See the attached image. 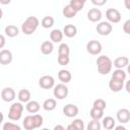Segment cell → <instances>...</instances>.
Here are the masks:
<instances>
[{
	"mask_svg": "<svg viewBox=\"0 0 130 130\" xmlns=\"http://www.w3.org/2000/svg\"><path fill=\"white\" fill-rule=\"evenodd\" d=\"M95 62H96V65H98L99 73H101L102 75H107L108 73L111 72L112 67H113V62L108 56L102 55V56L98 57Z\"/></svg>",
	"mask_w": 130,
	"mask_h": 130,
	"instance_id": "6da1fadb",
	"label": "cell"
},
{
	"mask_svg": "<svg viewBox=\"0 0 130 130\" xmlns=\"http://www.w3.org/2000/svg\"><path fill=\"white\" fill-rule=\"evenodd\" d=\"M39 24H40V21L36 16H28L24 20V22L21 24V30L24 35H27V36L32 35L38 28Z\"/></svg>",
	"mask_w": 130,
	"mask_h": 130,
	"instance_id": "7a4b0ae2",
	"label": "cell"
},
{
	"mask_svg": "<svg viewBox=\"0 0 130 130\" xmlns=\"http://www.w3.org/2000/svg\"><path fill=\"white\" fill-rule=\"evenodd\" d=\"M23 106L21 103H14L10 106L8 111V118L12 121H18L21 118Z\"/></svg>",
	"mask_w": 130,
	"mask_h": 130,
	"instance_id": "3957f363",
	"label": "cell"
},
{
	"mask_svg": "<svg viewBox=\"0 0 130 130\" xmlns=\"http://www.w3.org/2000/svg\"><path fill=\"white\" fill-rule=\"evenodd\" d=\"M53 94L58 100H64L68 95V87L64 83H59L54 87Z\"/></svg>",
	"mask_w": 130,
	"mask_h": 130,
	"instance_id": "277c9868",
	"label": "cell"
},
{
	"mask_svg": "<svg viewBox=\"0 0 130 130\" xmlns=\"http://www.w3.org/2000/svg\"><path fill=\"white\" fill-rule=\"evenodd\" d=\"M102 44L96 40H91L86 44V51L90 55H99L102 52Z\"/></svg>",
	"mask_w": 130,
	"mask_h": 130,
	"instance_id": "5b68a950",
	"label": "cell"
},
{
	"mask_svg": "<svg viewBox=\"0 0 130 130\" xmlns=\"http://www.w3.org/2000/svg\"><path fill=\"white\" fill-rule=\"evenodd\" d=\"M96 31L99 35L101 36H108L112 32L113 30V26L109 21H101L100 23H98L96 27H95Z\"/></svg>",
	"mask_w": 130,
	"mask_h": 130,
	"instance_id": "8992f818",
	"label": "cell"
},
{
	"mask_svg": "<svg viewBox=\"0 0 130 130\" xmlns=\"http://www.w3.org/2000/svg\"><path fill=\"white\" fill-rule=\"evenodd\" d=\"M39 85L44 89H50L55 85V79L51 75H44L39 79Z\"/></svg>",
	"mask_w": 130,
	"mask_h": 130,
	"instance_id": "52a82bcc",
	"label": "cell"
},
{
	"mask_svg": "<svg viewBox=\"0 0 130 130\" xmlns=\"http://www.w3.org/2000/svg\"><path fill=\"white\" fill-rule=\"evenodd\" d=\"M106 16H107L108 20L113 23H118L121 20V13L119 12V10H117L115 8H109L106 11Z\"/></svg>",
	"mask_w": 130,
	"mask_h": 130,
	"instance_id": "ba28073f",
	"label": "cell"
},
{
	"mask_svg": "<svg viewBox=\"0 0 130 130\" xmlns=\"http://www.w3.org/2000/svg\"><path fill=\"white\" fill-rule=\"evenodd\" d=\"M78 107L73 104H68L63 108V114L68 118H73L78 115Z\"/></svg>",
	"mask_w": 130,
	"mask_h": 130,
	"instance_id": "9c48e42d",
	"label": "cell"
},
{
	"mask_svg": "<svg viewBox=\"0 0 130 130\" xmlns=\"http://www.w3.org/2000/svg\"><path fill=\"white\" fill-rule=\"evenodd\" d=\"M116 117L121 124H126L130 121V111L128 109H120L117 112Z\"/></svg>",
	"mask_w": 130,
	"mask_h": 130,
	"instance_id": "30bf717a",
	"label": "cell"
},
{
	"mask_svg": "<svg viewBox=\"0 0 130 130\" xmlns=\"http://www.w3.org/2000/svg\"><path fill=\"white\" fill-rule=\"evenodd\" d=\"M1 99L4 102H12L15 99V91L11 87H5L1 91Z\"/></svg>",
	"mask_w": 130,
	"mask_h": 130,
	"instance_id": "8fae6325",
	"label": "cell"
},
{
	"mask_svg": "<svg viewBox=\"0 0 130 130\" xmlns=\"http://www.w3.org/2000/svg\"><path fill=\"white\" fill-rule=\"evenodd\" d=\"M87 18L91 22L100 21L101 18H102V11L99 8H91L87 12Z\"/></svg>",
	"mask_w": 130,
	"mask_h": 130,
	"instance_id": "7c38bea8",
	"label": "cell"
},
{
	"mask_svg": "<svg viewBox=\"0 0 130 130\" xmlns=\"http://www.w3.org/2000/svg\"><path fill=\"white\" fill-rule=\"evenodd\" d=\"M12 61V53L9 50H1L0 52V63L2 65H7L9 63H11Z\"/></svg>",
	"mask_w": 130,
	"mask_h": 130,
	"instance_id": "4fadbf2b",
	"label": "cell"
},
{
	"mask_svg": "<svg viewBox=\"0 0 130 130\" xmlns=\"http://www.w3.org/2000/svg\"><path fill=\"white\" fill-rule=\"evenodd\" d=\"M58 78L59 80L62 82V83H68L70 82L71 78H72V75L70 73V71L66 70V69H61L59 72H58Z\"/></svg>",
	"mask_w": 130,
	"mask_h": 130,
	"instance_id": "5bb4252c",
	"label": "cell"
},
{
	"mask_svg": "<svg viewBox=\"0 0 130 130\" xmlns=\"http://www.w3.org/2000/svg\"><path fill=\"white\" fill-rule=\"evenodd\" d=\"M124 86V82L122 81H119L117 79H114V78H111L110 81H109V87L112 91L114 92H119Z\"/></svg>",
	"mask_w": 130,
	"mask_h": 130,
	"instance_id": "9a60e30c",
	"label": "cell"
},
{
	"mask_svg": "<svg viewBox=\"0 0 130 130\" xmlns=\"http://www.w3.org/2000/svg\"><path fill=\"white\" fill-rule=\"evenodd\" d=\"M117 69H122L124 68L125 66H128L129 65V59L125 56H121V57H118L115 59L114 61V64H113Z\"/></svg>",
	"mask_w": 130,
	"mask_h": 130,
	"instance_id": "2e32d148",
	"label": "cell"
},
{
	"mask_svg": "<svg viewBox=\"0 0 130 130\" xmlns=\"http://www.w3.org/2000/svg\"><path fill=\"white\" fill-rule=\"evenodd\" d=\"M63 34L67 38H73L77 34V27L75 25H73V24H67L63 28Z\"/></svg>",
	"mask_w": 130,
	"mask_h": 130,
	"instance_id": "e0dca14e",
	"label": "cell"
},
{
	"mask_svg": "<svg viewBox=\"0 0 130 130\" xmlns=\"http://www.w3.org/2000/svg\"><path fill=\"white\" fill-rule=\"evenodd\" d=\"M17 98H18L20 103H28L30 101V92H29L28 89L22 88V89L19 90V92L17 94Z\"/></svg>",
	"mask_w": 130,
	"mask_h": 130,
	"instance_id": "ac0fdd59",
	"label": "cell"
},
{
	"mask_svg": "<svg viewBox=\"0 0 130 130\" xmlns=\"http://www.w3.org/2000/svg\"><path fill=\"white\" fill-rule=\"evenodd\" d=\"M53 49H54L53 43L50 41H45L41 45V52L44 55H50L53 52Z\"/></svg>",
	"mask_w": 130,
	"mask_h": 130,
	"instance_id": "d6986e66",
	"label": "cell"
},
{
	"mask_svg": "<svg viewBox=\"0 0 130 130\" xmlns=\"http://www.w3.org/2000/svg\"><path fill=\"white\" fill-rule=\"evenodd\" d=\"M62 13H63V16L66 17V18H72L76 15L77 11L71 6V5H65L63 7V10H62Z\"/></svg>",
	"mask_w": 130,
	"mask_h": 130,
	"instance_id": "ffe728a7",
	"label": "cell"
},
{
	"mask_svg": "<svg viewBox=\"0 0 130 130\" xmlns=\"http://www.w3.org/2000/svg\"><path fill=\"white\" fill-rule=\"evenodd\" d=\"M63 31H61L60 29H53L50 32V39L53 43H60L63 39Z\"/></svg>",
	"mask_w": 130,
	"mask_h": 130,
	"instance_id": "44dd1931",
	"label": "cell"
},
{
	"mask_svg": "<svg viewBox=\"0 0 130 130\" xmlns=\"http://www.w3.org/2000/svg\"><path fill=\"white\" fill-rule=\"evenodd\" d=\"M115 120H114V118H112V117H110V116H107V117H105L104 119H103V121H102V125H103V127L106 129V130H112L114 127H115Z\"/></svg>",
	"mask_w": 130,
	"mask_h": 130,
	"instance_id": "7402d4cb",
	"label": "cell"
},
{
	"mask_svg": "<svg viewBox=\"0 0 130 130\" xmlns=\"http://www.w3.org/2000/svg\"><path fill=\"white\" fill-rule=\"evenodd\" d=\"M4 32H5V35L8 36L9 38H14V37H16V36L18 35L19 30H18V28H17L16 25L9 24V25H7V26L5 27Z\"/></svg>",
	"mask_w": 130,
	"mask_h": 130,
	"instance_id": "603a6c76",
	"label": "cell"
},
{
	"mask_svg": "<svg viewBox=\"0 0 130 130\" xmlns=\"http://www.w3.org/2000/svg\"><path fill=\"white\" fill-rule=\"evenodd\" d=\"M25 108H26V111H27L28 113L36 114V113H38L39 110H40V104H39L37 101H29V102L26 104Z\"/></svg>",
	"mask_w": 130,
	"mask_h": 130,
	"instance_id": "cb8c5ba5",
	"label": "cell"
},
{
	"mask_svg": "<svg viewBox=\"0 0 130 130\" xmlns=\"http://www.w3.org/2000/svg\"><path fill=\"white\" fill-rule=\"evenodd\" d=\"M112 78L124 82L125 79H126V72H125L123 69H116V70L112 73Z\"/></svg>",
	"mask_w": 130,
	"mask_h": 130,
	"instance_id": "d4e9b609",
	"label": "cell"
},
{
	"mask_svg": "<svg viewBox=\"0 0 130 130\" xmlns=\"http://www.w3.org/2000/svg\"><path fill=\"white\" fill-rule=\"evenodd\" d=\"M56 106H57V103H56V101H55L54 99H48V100H46V101L44 102V104H43L44 110H45V111H48V112L55 110Z\"/></svg>",
	"mask_w": 130,
	"mask_h": 130,
	"instance_id": "484cf974",
	"label": "cell"
},
{
	"mask_svg": "<svg viewBox=\"0 0 130 130\" xmlns=\"http://www.w3.org/2000/svg\"><path fill=\"white\" fill-rule=\"evenodd\" d=\"M89 114H90V117L92 118V120H98V121H99L100 119L103 118V116H104V111H103V110L95 109V108H91Z\"/></svg>",
	"mask_w": 130,
	"mask_h": 130,
	"instance_id": "4316f807",
	"label": "cell"
},
{
	"mask_svg": "<svg viewBox=\"0 0 130 130\" xmlns=\"http://www.w3.org/2000/svg\"><path fill=\"white\" fill-rule=\"evenodd\" d=\"M22 125H23V127H24L25 130H34V129H36L35 128V125H34V122H32L31 116H26L23 119Z\"/></svg>",
	"mask_w": 130,
	"mask_h": 130,
	"instance_id": "83f0119b",
	"label": "cell"
},
{
	"mask_svg": "<svg viewBox=\"0 0 130 130\" xmlns=\"http://www.w3.org/2000/svg\"><path fill=\"white\" fill-rule=\"evenodd\" d=\"M84 3H85V1H83V0H70L69 5H71L78 12V11H80L83 8Z\"/></svg>",
	"mask_w": 130,
	"mask_h": 130,
	"instance_id": "f1b7e54d",
	"label": "cell"
},
{
	"mask_svg": "<svg viewBox=\"0 0 130 130\" xmlns=\"http://www.w3.org/2000/svg\"><path fill=\"white\" fill-rule=\"evenodd\" d=\"M41 24L44 28H50L53 26L54 24V18L52 16H45L42 21H41Z\"/></svg>",
	"mask_w": 130,
	"mask_h": 130,
	"instance_id": "f546056e",
	"label": "cell"
},
{
	"mask_svg": "<svg viewBox=\"0 0 130 130\" xmlns=\"http://www.w3.org/2000/svg\"><path fill=\"white\" fill-rule=\"evenodd\" d=\"M70 54V49L69 46L65 43L60 44L59 48H58V55H62V56H69Z\"/></svg>",
	"mask_w": 130,
	"mask_h": 130,
	"instance_id": "4dcf8cb0",
	"label": "cell"
},
{
	"mask_svg": "<svg viewBox=\"0 0 130 130\" xmlns=\"http://www.w3.org/2000/svg\"><path fill=\"white\" fill-rule=\"evenodd\" d=\"M102 125L98 120H91L87 126H86V130H101Z\"/></svg>",
	"mask_w": 130,
	"mask_h": 130,
	"instance_id": "1f68e13d",
	"label": "cell"
},
{
	"mask_svg": "<svg viewBox=\"0 0 130 130\" xmlns=\"http://www.w3.org/2000/svg\"><path fill=\"white\" fill-rule=\"evenodd\" d=\"M106 106H107V103L106 101H104L103 99H98L93 102V105H92V108H95V109H99V110H105L106 109Z\"/></svg>",
	"mask_w": 130,
	"mask_h": 130,
	"instance_id": "d6a6232c",
	"label": "cell"
},
{
	"mask_svg": "<svg viewBox=\"0 0 130 130\" xmlns=\"http://www.w3.org/2000/svg\"><path fill=\"white\" fill-rule=\"evenodd\" d=\"M2 130H21V128L17 124L11 122H5L2 126Z\"/></svg>",
	"mask_w": 130,
	"mask_h": 130,
	"instance_id": "836d02e7",
	"label": "cell"
},
{
	"mask_svg": "<svg viewBox=\"0 0 130 130\" xmlns=\"http://www.w3.org/2000/svg\"><path fill=\"white\" fill-rule=\"evenodd\" d=\"M32 118V122H34V125H35V128H39L43 125V117L39 114H35L31 116Z\"/></svg>",
	"mask_w": 130,
	"mask_h": 130,
	"instance_id": "e575fe53",
	"label": "cell"
},
{
	"mask_svg": "<svg viewBox=\"0 0 130 130\" xmlns=\"http://www.w3.org/2000/svg\"><path fill=\"white\" fill-rule=\"evenodd\" d=\"M71 125L76 129V130H84V123L81 119H75L71 123Z\"/></svg>",
	"mask_w": 130,
	"mask_h": 130,
	"instance_id": "d590c367",
	"label": "cell"
},
{
	"mask_svg": "<svg viewBox=\"0 0 130 130\" xmlns=\"http://www.w3.org/2000/svg\"><path fill=\"white\" fill-rule=\"evenodd\" d=\"M58 63L62 66H66L68 65L69 61H70V58L69 56H62V55H58V59H57Z\"/></svg>",
	"mask_w": 130,
	"mask_h": 130,
	"instance_id": "8d00e7d4",
	"label": "cell"
},
{
	"mask_svg": "<svg viewBox=\"0 0 130 130\" xmlns=\"http://www.w3.org/2000/svg\"><path fill=\"white\" fill-rule=\"evenodd\" d=\"M123 30H124L125 34L130 35V19H128V20H126L124 22V24H123Z\"/></svg>",
	"mask_w": 130,
	"mask_h": 130,
	"instance_id": "74e56055",
	"label": "cell"
},
{
	"mask_svg": "<svg viewBox=\"0 0 130 130\" xmlns=\"http://www.w3.org/2000/svg\"><path fill=\"white\" fill-rule=\"evenodd\" d=\"M91 3L94 5H98V6H102L107 3V0H91Z\"/></svg>",
	"mask_w": 130,
	"mask_h": 130,
	"instance_id": "f35d334b",
	"label": "cell"
},
{
	"mask_svg": "<svg viewBox=\"0 0 130 130\" xmlns=\"http://www.w3.org/2000/svg\"><path fill=\"white\" fill-rule=\"evenodd\" d=\"M0 40H1V44H0V48L2 49V48L4 47V45H5V37H4L3 35H1V36H0Z\"/></svg>",
	"mask_w": 130,
	"mask_h": 130,
	"instance_id": "ab89813d",
	"label": "cell"
},
{
	"mask_svg": "<svg viewBox=\"0 0 130 130\" xmlns=\"http://www.w3.org/2000/svg\"><path fill=\"white\" fill-rule=\"evenodd\" d=\"M124 5L128 10H130V0H125L124 1Z\"/></svg>",
	"mask_w": 130,
	"mask_h": 130,
	"instance_id": "60d3db41",
	"label": "cell"
},
{
	"mask_svg": "<svg viewBox=\"0 0 130 130\" xmlns=\"http://www.w3.org/2000/svg\"><path fill=\"white\" fill-rule=\"evenodd\" d=\"M125 88H126V90H127V92H129L130 93V79L126 82V85H125Z\"/></svg>",
	"mask_w": 130,
	"mask_h": 130,
	"instance_id": "b9f144b4",
	"label": "cell"
},
{
	"mask_svg": "<svg viewBox=\"0 0 130 130\" xmlns=\"http://www.w3.org/2000/svg\"><path fill=\"white\" fill-rule=\"evenodd\" d=\"M53 130H66L62 125H56L55 127H54V129Z\"/></svg>",
	"mask_w": 130,
	"mask_h": 130,
	"instance_id": "7bdbcfd3",
	"label": "cell"
},
{
	"mask_svg": "<svg viewBox=\"0 0 130 130\" xmlns=\"http://www.w3.org/2000/svg\"><path fill=\"white\" fill-rule=\"evenodd\" d=\"M115 130H126V128L124 126H122V125H119V126H117L115 128Z\"/></svg>",
	"mask_w": 130,
	"mask_h": 130,
	"instance_id": "ee69618b",
	"label": "cell"
},
{
	"mask_svg": "<svg viewBox=\"0 0 130 130\" xmlns=\"http://www.w3.org/2000/svg\"><path fill=\"white\" fill-rule=\"evenodd\" d=\"M66 130H76V129H75V128H74V127H73V126L70 124V125H68V126H67Z\"/></svg>",
	"mask_w": 130,
	"mask_h": 130,
	"instance_id": "f6af8a7d",
	"label": "cell"
},
{
	"mask_svg": "<svg viewBox=\"0 0 130 130\" xmlns=\"http://www.w3.org/2000/svg\"><path fill=\"white\" fill-rule=\"evenodd\" d=\"M127 71H128V73L130 74V64H129L128 66H127Z\"/></svg>",
	"mask_w": 130,
	"mask_h": 130,
	"instance_id": "bcb514c9",
	"label": "cell"
},
{
	"mask_svg": "<svg viewBox=\"0 0 130 130\" xmlns=\"http://www.w3.org/2000/svg\"><path fill=\"white\" fill-rule=\"evenodd\" d=\"M42 130H49L48 128H44V129H42Z\"/></svg>",
	"mask_w": 130,
	"mask_h": 130,
	"instance_id": "7dc6e473",
	"label": "cell"
}]
</instances>
